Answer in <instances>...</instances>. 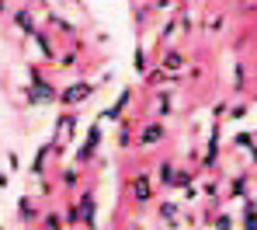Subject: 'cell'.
I'll use <instances>...</instances> for the list:
<instances>
[{"label":"cell","mask_w":257,"mask_h":230,"mask_svg":"<svg viewBox=\"0 0 257 230\" xmlns=\"http://www.w3.org/2000/svg\"><path fill=\"white\" fill-rule=\"evenodd\" d=\"M174 81H177V77H171V73H164L160 66L146 73V84H153V88H157V84H174Z\"/></svg>","instance_id":"obj_15"},{"label":"cell","mask_w":257,"mask_h":230,"mask_svg":"<svg viewBox=\"0 0 257 230\" xmlns=\"http://www.w3.org/2000/svg\"><path fill=\"white\" fill-rule=\"evenodd\" d=\"M174 175H177V168H174L171 161H164V164H160V185H167V188H171V185H174Z\"/></svg>","instance_id":"obj_17"},{"label":"cell","mask_w":257,"mask_h":230,"mask_svg":"<svg viewBox=\"0 0 257 230\" xmlns=\"http://www.w3.org/2000/svg\"><path fill=\"white\" fill-rule=\"evenodd\" d=\"M160 139H164V126L160 122H146V129L139 133V146H153Z\"/></svg>","instance_id":"obj_11"},{"label":"cell","mask_w":257,"mask_h":230,"mask_svg":"<svg viewBox=\"0 0 257 230\" xmlns=\"http://www.w3.org/2000/svg\"><path fill=\"white\" fill-rule=\"evenodd\" d=\"M215 230H233V220L222 213V216H215Z\"/></svg>","instance_id":"obj_23"},{"label":"cell","mask_w":257,"mask_h":230,"mask_svg":"<svg viewBox=\"0 0 257 230\" xmlns=\"http://www.w3.org/2000/svg\"><path fill=\"white\" fill-rule=\"evenodd\" d=\"M177 213H181V206H177V202H160V206H157V216L171 220V227H181V223H177Z\"/></svg>","instance_id":"obj_12"},{"label":"cell","mask_w":257,"mask_h":230,"mask_svg":"<svg viewBox=\"0 0 257 230\" xmlns=\"http://www.w3.org/2000/svg\"><path fill=\"white\" fill-rule=\"evenodd\" d=\"M174 185H191V171H184V168H181V171L174 175Z\"/></svg>","instance_id":"obj_22"},{"label":"cell","mask_w":257,"mask_h":230,"mask_svg":"<svg viewBox=\"0 0 257 230\" xmlns=\"http://www.w3.org/2000/svg\"><path fill=\"white\" fill-rule=\"evenodd\" d=\"M243 230H257V213H254V199L243 202Z\"/></svg>","instance_id":"obj_14"},{"label":"cell","mask_w":257,"mask_h":230,"mask_svg":"<svg viewBox=\"0 0 257 230\" xmlns=\"http://www.w3.org/2000/svg\"><path fill=\"white\" fill-rule=\"evenodd\" d=\"M233 146H236V150H254V136H250V133H236V136H233Z\"/></svg>","instance_id":"obj_18"},{"label":"cell","mask_w":257,"mask_h":230,"mask_svg":"<svg viewBox=\"0 0 257 230\" xmlns=\"http://www.w3.org/2000/svg\"><path fill=\"white\" fill-rule=\"evenodd\" d=\"M7 164H11V171H18V168H21V161H18V154H14V150L7 154Z\"/></svg>","instance_id":"obj_26"},{"label":"cell","mask_w":257,"mask_h":230,"mask_svg":"<svg viewBox=\"0 0 257 230\" xmlns=\"http://www.w3.org/2000/svg\"><path fill=\"white\" fill-rule=\"evenodd\" d=\"M77 206H80L84 227L87 230H97V199H94V192H84V195L77 199Z\"/></svg>","instance_id":"obj_6"},{"label":"cell","mask_w":257,"mask_h":230,"mask_svg":"<svg viewBox=\"0 0 257 230\" xmlns=\"http://www.w3.org/2000/svg\"><path fill=\"white\" fill-rule=\"evenodd\" d=\"M52 154H56L52 139H49V143H39V150H35V161H32V171H28L32 178H42V175H45V164H49V157H52Z\"/></svg>","instance_id":"obj_7"},{"label":"cell","mask_w":257,"mask_h":230,"mask_svg":"<svg viewBox=\"0 0 257 230\" xmlns=\"http://www.w3.org/2000/svg\"><path fill=\"white\" fill-rule=\"evenodd\" d=\"M56 63L59 66H73L77 63V52H63V56H56Z\"/></svg>","instance_id":"obj_21"},{"label":"cell","mask_w":257,"mask_h":230,"mask_svg":"<svg viewBox=\"0 0 257 230\" xmlns=\"http://www.w3.org/2000/svg\"><path fill=\"white\" fill-rule=\"evenodd\" d=\"M128 98H132V94H128V88H125V91L118 94V101H115L111 108H104V112H101V119H108V122H122V108L128 105Z\"/></svg>","instance_id":"obj_10"},{"label":"cell","mask_w":257,"mask_h":230,"mask_svg":"<svg viewBox=\"0 0 257 230\" xmlns=\"http://www.w3.org/2000/svg\"><path fill=\"white\" fill-rule=\"evenodd\" d=\"M45 230H63V220L56 213H45Z\"/></svg>","instance_id":"obj_20"},{"label":"cell","mask_w":257,"mask_h":230,"mask_svg":"<svg viewBox=\"0 0 257 230\" xmlns=\"http://www.w3.org/2000/svg\"><path fill=\"white\" fill-rule=\"evenodd\" d=\"M128 195H132L136 206H146L153 199V178H150V171H136L128 178Z\"/></svg>","instance_id":"obj_2"},{"label":"cell","mask_w":257,"mask_h":230,"mask_svg":"<svg viewBox=\"0 0 257 230\" xmlns=\"http://www.w3.org/2000/svg\"><path fill=\"white\" fill-rule=\"evenodd\" d=\"M18 213H21V223H32V220H35V206H32V199H18Z\"/></svg>","instance_id":"obj_16"},{"label":"cell","mask_w":257,"mask_h":230,"mask_svg":"<svg viewBox=\"0 0 257 230\" xmlns=\"http://www.w3.org/2000/svg\"><path fill=\"white\" fill-rule=\"evenodd\" d=\"M59 98V91L45 81L42 73L32 66V88H28V105H49V101H56Z\"/></svg>","instance_id":"obj_1"},{"label":"cell","mask_w":257,"mask_h":230,"mask_svg":"<svg viewBox=\"0 0 257 230\" xmlns=\"http://www.w3.org/2000/svg\"><path fill=\"white\" fill-rule=\"evenodd\" d=\"M184 52H177V49H171V52H164V59H160V70L164 73H171V77H181V70H184Z\"/></svg>","instance_id":"obj_9"},{"label":"cell","mask_w":257,"mask_h":230,"mask_svg":"<svg viewBox=\"0 0 257 230\" xmlns=\"http://www.w3.org/2000/svg\"><path fill=\"white\" fill-rule=\"evenodd\" d=\"M247 182H250L247 175H243V178H236V182H233V195H229V199H247V195H243V192H247Z\"/></svg>","instance_id":"obj_19"},{"label":"cell","mask_w":257,"mask_h":230,"mask_svg":"<svg viewBox=\"0 0 257 230\" xmlns=\"http://www.w3.org/2000/svg\"><path fill=\"white\" fill-rule=\"evenodd\" d=\"M94 91H97V88H94L90 81H77V84H70V88H63L56 101H63V108H77V105H80V101H87V98H90Z\"/></svg>","instance_id":"obj_4"},{"label":"cell","mask_w":257,"mask_h":230,"mask_svg":"<svg viewBox=\"0 0 257 230\" xmlns=\"http://www.w3.org/2000/svg\"><path fill=\"white\" fill-rule=\"evenodd\" d=\"M77 133V115L66 108L63 115H59V122H56V136H52V146H56V154H63L66 146H70V136Z\"/></svg>","instance_id":"obj_3"},{"label":"cell","mask_w":257,"mask_h":230,"mask_svg":"<svg viewBox=\"0 0 257 230\" xmlns=\"http://www.w3.org/2000/svg\"><path fill=\"white\" fill-rule=\"evenodd\" d=\"M63 223H66L70 230L84 223V216H80V206H77V202H70V206H66V216H63Z\"/></svg>","instance_id":"obj_13"},{"label":"cell","mask_w":257,"mask_h":230,"mask_svg":"<svg viewBox=\"0 0 257 230\" xmlns=\"http://www.w3.org/2000/svg\"><path fill=\"white\" fill-rule=\"evenodd\" d=\"M14 28H21L25 39H32L39 28H35V18H32V7H18L14 11Z\"/></svg>","instance_id":"obj_8"},{"label":"cell","mask_w":257,"mask_h":230,"mask_svg":"<svg viewBox=\"0 0 257 230\" xmlns=\"http://www.w3.org/2000/svg\"><path fill=\"white\" fill-rule=\"evenodd\" d=\"M63 182H66V185H77V182H80V175H77L73 168H66V171H63Z\"/></svg>","instance_id":"obj_24"},{"label":"cell","mask_w":257,"mask_h":230,"mask_svg":"<svg viewBox=\"0 0 257 230\" xmlns=\"http://www.w3.org/2000/svg\"><path fill=\"white\" fill-rule=\"evenodd\" d=\"M101 139H104V133H101V119H97V122H94V126L87 129V139L80 143V146H77V154H73V161H77V164H87V161H90V157L97 154V146H101Z\"/></svg>","instance_id":"obj_5"},{"label":"cell","mask_w":257,"mask_h":230,"mask_svg":"<svg viewBox=\"0 0 257 230\" xmlns=\"http://www.w3.org/2000/svg\"><path fill=\"white\" fill-rule=\"evenodd\" d=\"M0 230H4V227H0Z\"/></svg>","instance_id":"obj_28"},{"label":"cell","mask_w":257,"mask_h":230,"mask_svg":"<svg viewBox=\"0 0 257 230\" xmlns=\"http://www.w3.org/2000/svg\"><path fill=\"white\" fill-rule=\"evenodd\" d=\"M243 115H247V105H233L229 108V119H243Z\"/></svg>","instance_id":"obj_25"},{"label":"cell","mask_w":257,"mask_h":230,"mask_svg":"<svg viewBox=\"0 0 257 230\" xmlns=\"http://www.w3.org/2000/svg\"><path fill=\"white\" fill-rule=\"evenodd\" d=\"M4 11H7V0H0V18H4Z\"/></svg>","instance_id":"obj_27"}]
</instances>
